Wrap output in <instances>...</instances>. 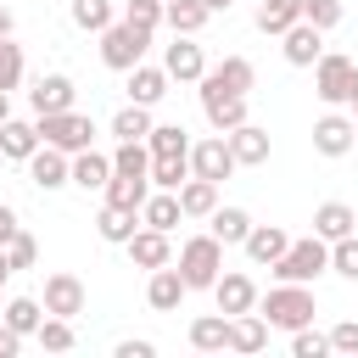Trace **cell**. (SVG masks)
<instances>
[{
    "label": "cell",
    "mask_w": 358,
    "mask_h": 358,
    "mask_svg": "<svg viewBox=\"0 0 358 358\" xmlns=\"http://www.w3.org/2000/svg\"><path fill=\"white\" fill-rule=\"evenodd\" d=\"M173 268H179V280L190 285V291H213V280L224 274V241L218 235H190L185 246H179V257H173Z\"/></svg>",
    "instance_id": "cell-2"
},
{
    "label": "cell",
    "mask_w": 358,
    "mask_h": 358,
    "mask_svg": "<svg viewBox=\"0 0 358 358\" xmlns=\"http://www.w3.org/2000/svg\"><path fill=\"white\" fill-rule=\"evenodd\" d=\"M101 196H106V201H117V207H140V201L151 196V179H145V173H112Z\"/></svg>",
    "instance_id": "cell-33"
},
{
    "label": "cell",
    "mask_w": 358,
    "mask_h": 358,
    "mask_svg": "<svg viewBox=\"0 0 358 358\" xmlns=\"http://www.w3.org/2000/svg\"><path fill=\"white\" fill-rule=\"evenodd\" d=\"M201 6H207V11H213V17H218V11H229V6H235V0H201Z\"/></svg>",
    "instance_id": "cell-50"
},
{
    "label": "cell",
    "mask_w": 358,
    "mask_h": 358,
    "mask_svg": "<svg viewBox=\"0 0 358 358\" xmlns=\"http://www.w3.org/2000/svg\"><path fill=\"white\" fill-rule=\"evenodd\" d=\"M39 123V145H56V151H90L95 145V117L90 112H78V106H67V112H45V117H34Z\"/></svg>",
    "instance_id": "cell-4"
},
{
    "label": "cell",
    "mask_w": 358,
    "mask_h": 358,
    "mask_svg": "<svg viewBox=\"0 0 358 358\" xmlns=\"http://www.w3.org/2000/svg\"><path fill=\"white\" fill-rule=\"evenodd\" d=\"M28 179L50 196V190L73 185V157H67V151H56V145H39V151L28 157Z\"/></svg>",
    "instance_id": "cell-13"
},
{
    "label": "cell",
    "mask_w": 358,
    "mask_h": 358,
    "mask_svg": "<svg viewBox=\"0 0 358 358\" xmlns=\"http://www.w3.org/2000/svg\"><path fill=\"white\" fill-rule=\"evenodd\" d=\"M11 280V257H6V246H0V285Z\"/></svg>",
    "instance_id": "cell-51"
},
{
    "label": "cell",
    "mask_w": 358,
    "mask_h": 358,
    "mask_svg": "<svg viewBox=\"0 0 358 358\" xmlns=\"http://www.w3.org/2000/svg\"><path fill=\"white\" fill-rule=\"evenodd\" d=\"M268 347V319L252 308V313H229V352H263Z\"/></svg>",
    "instance_id": "cell-19"
},
{
    "label": "cell",
    "mask_w": 358,
    "mask_h": 358,
    "mask_svg": "<svg viewBox=\"0 0 358 358\" xmlns=\"http://www.w3.org/2000/svg\"><path fill=\"white\" fill-rule=\"evenodd\" d=\"M213 302H218V313H252L257 308V280L241 274V268H229V274L213 280Z\"/></svg>",
    "instance_id": "cell-15"
},
{
    "label": "cell",
    "mask_w": 358,
    "mask_h": 358,
    "mask_svg": "<svg viewBox=\"0 0 358 358\" xmlns=\"http://www.w3.org/2000/svg\"><path fill=\"white\" fill-rule=\"evenodd\" d=\"M352 145H358V129H352V117L330 106V112L313 123V151H319V157H347Z\"/></svg>",
    "instance_id": "cell-10"
},
{
    "label": "cell",
    "mask_w": 358,
    "mask_h": 358,
    "mask_svg": "<svg viewBox=\"0 0 358 358\" xmlns=\"http://www.w3.org/2000/svg\"><path fill=\"white\" fill-rule=\"evenodd\" d=\"M246 229H252V213H246V207H224V201H218V207L207 213V235H218L224 246H241Z\"/></svg>",
    "instance_id": "cell-28"
},
{
    "label": "cell",
    "mask_w": 358,
    "mask_h": 358,
    "mask_svg": "<svg viewBox=\"0 0 358 358\" xmlns=\"http://www.w3.org/2000/svg\"><path fill=\"white\" fill-rule=\"evenodd\" d=\"M352 90H358V62L341 56V50H324V56L313 62V95H319L324 106H347Z\"/></svg>",
    "instance_id": "cell-5"
},
{
    "label": "cell",
    "mask_w": 358,
    "mask_h": 358,
    "mask_svg": "<svg viewBox=\"0 0 358 358\" xmlns=\"http://www.w3.org/2000/svg\"><path fill=\"white\" fill-rule=\"evenodd\" d=\"M17 229H22V224H17V207H6V201H0V246H6Z\"/></svg>",
    "instance_id": "cell-49"
},
{
    "label": "cell",
    "mask_w": 358,
    "mask_h": 358,
    "mask_svg": "<svg viewBox=\"0 0 358 358\" xmlns=\"http://www.w3.org/2000/svg\"><path fill=\"white\" fill-rule=\"evenodd\" d=\"M330 268H336L341 280H352V285H358V229H352V235H341V241H330Z\"/></svg>",
    "instance_id": "cell-41"
},
{
    "label": "cell",
    "mask_w": 358,
    "mask_h": 358,
    "mask_svg": "<svg viewBox=\"0 0 358 358\" xmlns=\"http://www.w3.org/2000/svg\"><path fill=\"white\" fill-rule=\"evenodd\" d=\"M190 173L196 179H213L224 185L235 173V157H229V140L224 134H207V140H190Z\"/></svg>",
    "instance_id": "cell-8"
},
{
    "label": "cell",
    "mask_w": 358,
    "mask_h": 358,
    "mask_svg": "<svg viewBox=\"0 0 358 358\" xmlns=\"http://www.w3.org/2000/svg\"><path fill=\"white\" fill-rule=\"evenodd\" d=\"M6 257H11V274H17V268H34V263H39V241H34L28 229H17V235L6 241Z\"/></svg>",
    "instance_id": "cell-43"
},
{
    "label": "cell",
    "mask_w": 358,
    "mask_h": 358,
    "mask_svg": "<svg viewBox=\"0 0 358 358\" xmlns=\"http://www.w3.org/2000/svg\"><path fill=\"white\" fill-rule=\"evenodd\" d=\"M123 252H129V263H134V268H145V274H151V268H162V263H173V241H168L162 229H151V224H140V229L123 241Z\"/></svg>",
    "instance_id": "cell-11"
},
{
    "label": "cell",
    "mask_w": 358,
    "mask_h": 358,
    "mask_svg": "<svg viewBox=\"0 0 358 358\" xmlns=\"http://www.w3.org/2000/svg\"><path fill=\"white\" fill-rule=\"evenodd\" d=\"M6 117H11V95L0 90V123H6Z\"/></svg>",
    "instance_id": "cell-53"
},
{
    "label": "cell",
    "mask_w": 358,
    "mask_h": 358,
    "mask_svg": "<svg viewBox=\"0 0 358 358\" xmlns=\"http://www.w3.org/2000/svg\"><path fill=\"white\" fill-rule=\"evenodd\" d=\"M280 50H285L291 67H313V62L324 56V34H319L313 22H291V28L280 34Z\"/></svg>",
    "instance_id": "cell-16"
},
{
    "label": "cell",
    "mask_w": 358,
    "mask_h": 358,
    "mask_svg": "<svg viewBox=\"0 0 358 358\" xmlns=\"http://www.w3.org/2000/svg\"><path fill=\"white\" fill-rule=\"evenodd\" d=\"M67 11H73V28H84V34H101L106 22H117V6L112 0H73Z\"/></svg>",
    "instance_id": "cell-37"
},
{
    "label": "cell",
    "mask_w": 358,
    "mask_h": 358,
    "mask_svg": "<svg viewBox=\"0 0 358 358\" xmlns=\"http://www.w3.org/2000/svg\"><path fill=\"white\" fill-rule=\"evenodd\" d=\"M274 280H291V285H313L324 268H330V241H319V235H302V241H291L274 263Z\"/></svg>",
    "instance_id": "cell-3"
},
{
    "label": "cell",
    "mask_w": 358,
    "mask_h": 358,
    "mask_svg": "<svg viewBox=\"0 0 358 358\" xmlns=\"http://www.w3.org/2000/svg\"><path fill=\"white\" fill-rule=\"evenodd\" d=\"M22 73H28V62H22V45H17L11 34H0V90L11 95V90L22 84Z\"/></svg>",
    "instance_id": "cell-39"
},
{
    "label": "cell",
    "mask_w": 358,
    "mask_h": 358,
    "mask_svg": "<svg viewBox=\"0 0 358 358\" xmlns=\"http://www.w3.org/2000/svg\"><path fill=\"white\" fill-rule=\"evenodd\" d=\"M358 229V213L347 207V201H319L313 207V235L319 241H341V235H352Z\"/></svg>",
    "instance_id": "cell-24"
},
{
    "label": "cell",
    "mask_w": 358,
    "mask_h": 358,
    "mask_svg": "<svg viewBox=\"0 0 358 358\" xmlns=\"http://www.w3.org/2000/svg\"><path fill=\"white\" fill-rule=\"evenodd\" d=\"M0 319H6V324H11V330H17L22 341H28V336L39 330V319H45V302H39V296H11Z\"/></svg>",
    "instance_id": "cell-34"
},
{
    "label": "cell",
    "mask_w": 358,
    "mask_h": 358,
    "mask_svg": "<svg viewBox=\"0 0 358 358\" xmlns=\"http://www.w3.org/2000/svg\"><path fill=\"white\" fill-rule=\"evenodd\" d=\"M34 341H39L45 352H73V341H78V336H73V319L45 313V319H39V330H34Z\"/></svg>",
    "instance_id": "cell-38"
},
{
    "label": "cell",
    "mask_w": 358,
    "mask_h": 358,
    "mask_svg": "<svg viewBox=\"0 0 358 358\" xmlns=\"http://www.w3.org/2000/svg\"><path fill=\"white\" fill-rule=\"evenodd\" d=\"M291 22H302V0H263V6H257V28H263V34L280 39Z\"/></svg>",
    "instance_id": "cell-35"
},
{
    "label": "cell",
    "mask_w": 358,
    "mask_h": 358,
    "mask_svg": "<svg viewBox=\"0 0 358 358\" xmlns=\"http://www.w3.org/2000/svg\"><path fill=\"white\" fill-rule=\"evenodd\" d=\"M207 17H213V11H207L201 0H162V22H168L173 34H201Z\"/></svg>",
    "instance_id": "cell-32"
},
{
    "label": "cell",
    "mask_w": 358,
    "mask_h": 358,
    "mask_svg": "<svg viewBox=\"0 0 358 358\" xmlns=\"http://www.w3.org/2000/svg\"><path fill=\"white\" fill-rule=\"evenodd\" d=\"M117 358H157V341H145V336L134 341L129 336V341H117Z\"/></svg>",
    "instance_id": "cell-47"
},
{
    "label": "cell",
    "mask_w": 358,
    "mask_h": 358,
    "mask_svg": "<svg viewBox=\"0 0 358 358\" xmlns=\"http://www.w3.org/2000/svg\"><path fill=\"white\" fill-rule=\"evenodd\" d=\"M162 73H168L173 84H196V78L207 73V56H201L196 34H173V45L162 50Z\"/></svg>",
    "instance_id": "cell-9"
},
{
    "label": "cell",
    "mask_w": 358,
    "mask_h": 358,
    "mask_svg": "<svg viewBox=\"0 0 358 358\" xmlns=\"http://www.w3.org/2000/svg\"><path fill=\"white\" fill-rule=\"evenodd\" d=\"M207 78H213V84H224V90H235V95H252V84H257V67H252L246 56H224L218 67H207Z\"/></svg>",
    "instance_id": "cell-30"
},
{
    "label": "cell",
    "mask_w": 358,
    "mask_h": 358,
    "mask_svg": "<svg viewBox=\"0 0 358 358\" xmlns=\"http://www.w3.org/2000/svg\"><path fill=\"white\" fill-rule=\"evenodd\" d=\"M330 352H358V319H341L330 330Z\"/></svg>",
    "instance_id": "cell-46"
},
{
    "label": "cell",
    "mask_w": 358,
    "mask_h": 358,
    "mask_svg": "<svg viewBox=\"0 0 358 358\" xmlns=\"http://www.w3.org/2000/svg\"><path fill=\"white\" fill-rule=\"evenodd\" d=\"M34 151H39V123H28V117H6V123H0V157L28 162Z\"/></svg>",
    "instance_id": "cell-22"
},
{
    "label": "cell",
    "mask_w": 358,
    "mask_h": 358,
    "mask_svg": "<svg viewBox=\"0 0 358 358\" xmlns=\"http://www.w3.org/2000/svg\"><path fill=\"white\" fill-rule=\"evenodd\" d=\"M173 196H179V213H185V218H207V213L218 207V185H213V179H196V173H190Z\"/></svg>",
    "instance_id": "cell-29"
},
{
    "label": "cell",
    "mask_w": 358,
    "mask_h": 358,
    "mask_svg": "<svg viewBox=\"0 0 358 358\" xmlns=\"http://www.w3.org/2000/svg\"><path fill=\"white\" fill-rule=\"evenodd\" d=\"M257 313L268 319V330H302V324H313V313H319V302H313V285H291V280H280L268 296L257 291Z\"/></svg>",
    "instance_id": "cell-1"
},
{
    "label": "cell",
    "mask_w": 358,
    "mask_h": 358,
    "mask_svg": "<svg viewBox=\"0 0 358 358\" xmlns=\"http://www.w3.org/2000/svg\"><path fill=\"white\" fill-rule=\"evenodd\" d=\"M196 84H201V117H207L218 134H229V129H241V123H246V95H235V90L213 84L207 73H201Z\"/></svg>",
    "instance_id": "cell-7"
},
{
    "label": "cell",
    "mask_w": 358,
    "mask_h": 358,
    "mask_svg": "<svg viewBox=\"0 0 358 358\" xmlns=\"http://www.w3.org/2000/svg\"><path fill=\"white\" fill-rule=\"evenodd\" d=\"M185 336L196 352H229V313H201V319H190Z\"/></svg>",
    "instance_id": "cell-26"
},
{
    "label": "cell",
    "mask_w": 358,
    "mask_h": 358,
    "mask_svg": "<svg viewBox=\"0 0 358 358\" xmlns=\"http://www.w3.org/2000/svg\"><path fill=\"white\" fill-rule=\"evenodd\" d=\"M11 28H17V17H11V11L0 6V34H11Z\"/></svg>",
    "instance_id": "cell-52"
},
{
    "label": "cell",
    "mask_w": 358,
    "mask_h": 358,
    "mask_svg": "<svg viewBox=\"0 0 358 358\" xmlns=\"http://www.w3.org/2000/svg\"><path fill=\"white\" fill-rule=\"evenodd\" d=\"M185 296H190V285L179 280V268H173V263L151 268V280H145V302H151L157 313H173V308H179Z\"/></svg>",
    "instance_id": "cell-18"
},
{
    "label": "cell",
    "mask_w": 358,
    "mask_h": 358,
    "mask_svg": "<svg viewBox=\"0 0 358 358\" xmlns=\"http://www.w3.org/2000/svg\"><path fill=\"white\" fill-rule=\"evenodd\" d=\"M145 151H151V157H162V151H190V134H185L179 123H151Z\"/></svg>",
    "instance_id": "cell-40"
},
{
    "label": "cell",
    "mask_w": 358,
    "mask_h": 358,
    "mask_svg": "<svg viewBox=\"0 0 358 358\" xmlns=\"http://www.w3.org/2000/svg\"><path fill=\"white\" fill-rule=\"evenodd\" d=\"M140 224H151V229L173 235V229L185 224V213H179V196H173V190H151V196L140 201Z\"/></svg>",
    "instance_id": "cell-23"
},
{
    "label": "cell",
    "mask_w": 358,
    "mask_h": 358,
    "mask_svg": "<svg viewBox=\"0 0 358 358\" xmlns=\"http://www.w3.org/2000/svg\"><path fill=\"white\" fill-rule=\"evenodd\" d=\"M17 352H22V336H17V330L0 319V358H17Z\"/></svg>",
    "instance_id": "cell-48"
},
{
    "label": "cell",
    "mask_w": 358,
    "mask_h": 358,
    "mask_svg": "<svg viewBox=\"0 0 358 358\" xmlns=\"http://www.w3.org/2000/svg\"><path fill=\"white\" fill-rule=\"evenodd\" d=\"M302 22H313L319 34H330L341 22V0H302Z\"/></svg>",
    "instance_id": "cell-44"
},
{
    "label": "cell",
    "mask_w": 358,
    "mask_h": 358,
    "mask_svg": "<svg viewBox=\"0 0 358 358\" xmlns=\"http://www.w3.org/2000/svg\"><path fill=\"white\" fill-rule=\"evenodd\" d=\"M347 106H352V129H358V90H352V101H347Z\"/></svg>",
    "instance_id": "cell-54"
},
{
    "label": "cell",
    "mask_w": 358,
    "mask_h": 358,
    "mask_svg": "<svg viewBox=\"0 0 358 358\" xmlns=\"http://www.w3.org/2000/svg\"><path fill=\"white\" fill-rule=\"evenodd\" d=\"M123 22L157 34V28H162V0H123Z\"/></svg>",
    "instance_id": "cell-42"
},
{
    "label": "cell",
    "mask_w": 358,
    "mask_h": 358,
    "mask_svg": "<svg viewBox=\"0 0 358 358\" xmlns=\"http://www.w3.org/2000/svg\"><path fill=\"white\" fill-rule=\"evenodd\" d=\"M73 101H78V90H73V78H67V73H39V78H34V90H28L34 117H45V112H67Z\"/></svg>",
    "instance_id": "cell-12"
},
{
    "label": "cell",
    "mask_w": 358,
    "mask_h": 358,
    "mask_svg": "<svg viewBox=\"0 0 358 358\" xmlns=\"http://www.w3.org/2000/svg\"><path fill=\"white\" fill-rule=\"evenodd\" d=\"M190 179V151H162L151 157V190H179Z\"/></svg>",
    "instance_id": "cell-31"
},
{
    "label": "cell",
    "mask_w": 358,
    "mask_h": 358,
    "mask_svg": "<svg viewBox=\"0 0 358 358\" xmlns=\"http://www.w3.org/2000/svg\"><path fill=\"white\" fill-rule=\"evenodd\" d=\"M168 84H173V78H168L162 67H151V62H134V67H129V101H134V106H157V101L168 95Z\"/></svg>",
    "instance_id": "cell-20"
},
{
    "label": "cell",
    "mask_w": 358,
    "mask_h": 358,
    "mask_svg": "<svg viewBox=\"0 0 358 358\" xmlns=\"http://www.w3.org/2000/svg\"><path fill=\"white\" fill-rule=\"evenodd\" d=\"M285 246H291V235H285L280 224H252V229H246V241H241V252H246L252 263H263V268H268Z\"/></svg>",
    "instance_id": "cell-21"
},
{
    "label": "cell",
    "mask_w": 358,
    "mask_h": 358,
    "mask_svg": "<svg viewBox=\"0 0 358 358\" xmlns=\"http://www.w3.org/2000/svg\"><path fill=\"white\" fill-rule=\"evenodd\" d=\"M145 50H151V34L145 28H134V22H106L101 28V62L112 67V73H129L134 62H145Z\"/></svg>",
    "instance_id": "cell-6"
},
{
    "label": "cell",
    "mask_w": 358,
    "mask_h": 358,
    "mask_svg": "<svg viewBox=\"0 0 358 358\" xmlns=\"http://www.w3.org/2000/svg\"><path fill=\"white\" fill-rule=\"evenodd\" d=\"M291 352L296 358H324L330 352V336H319L313 324H302V330H291Z\"/></svg>",
    "instance_id": "cell-45"
},
{
    "label": "cell",
    "mask_w": 358,
    "mask_h": 358,
    "mask_svg": "<svg viewBox=\"0 0 358 358\" xmlns=\"http://www.w3.org/2000/svg\"><path fill=\"white\" fill-rule=\"evenodd\" d=\"M106 179H112V157L106 151H73V185L78 190H106Z\"/></svg>",
    "instance_id": "cell-27"
},
{
    "label": "cell",
    "mask_w": 358,
    "mask_h": 358,
    "mask_svg": "<svg viewBox=\"0 0 358 358\" xmlns=\"http://www.w3.org/2000/svg\"><path fill=\"white\" fill-rule=\"evenodd\" d=\"M39 302H45V313H56V319H78L90 296H84V280H78V274H50Z\"/></svg>",
    "instance_id": "cell-14"
},
{
    "label": "cell",
    "mask_w": 358,
    "mask_h": 358,
    "mask_svg": "<svg viewBox=\"0 0 358 358\" xmlns=\"http://www.w3.org/2000/svg\"><path fill=\"white\" fill-rule=\"evenodd\" d=\"M151 134V106H117L112 112V140H145Z\"/></svg>",
    "instance_id": "cell-36"
},
{
    "label": "cell",
    "mask_w": 358,
    "mask_h": 358,
    "mask_svg": "<svg viewBox=\"0 0 358 358\" xmlns=\"http://www.w3.org/2000/svg\"><path fill=\"white\" fill-rule=\"evenodd\" d=\"M224 140H229V157H235V168H263V162H268V129H257L252 117H246L241 129H229Z\"/></svg>",
    "instance_id": "cell-17"
},
{
    "label": "cell",
    "mask_w": 358,
    "mask_h": 358,
    "mask_svg": "<svg viewBox=\"0 0 358 358\" xmlns=\"http://www.w3.org/2000/svg\"><path fill=\"white\" fill-rule=\"evenodd\" d=\"M134 229H140V207H117V201H106V207L95 213V235L112 241V246H123Z\"/></svg>",
    "instance_id": "cell-25"
}]
</instances>
